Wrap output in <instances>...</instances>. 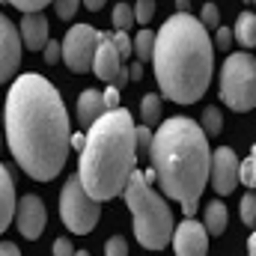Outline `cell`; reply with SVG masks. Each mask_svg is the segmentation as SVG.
<instances>
[{"label": "cell", "instance_id": "cell-8", "mask_svg": "<svg viewBox=\"0 0 256 256\" xmlns=\"http://www.w3.org/2000/svg\"><path fill=\"white\" fill-rule=\"evenodd\" d=\"M98 30L92 24H72L68 33L63 39V63L84 74L92 68V60H96V48H98Z\"/></svg>", "mask_w": 256, "mask_h": 256}, {"label": "cell", "instance_id": "cell-9", "mask_svg": "<svg viewBox=\"0 0 256 256\" xmlns=\"http://www.w3.org/2000/svg\"><path fill=\"white\" fill-rule=\"evenodd\" d=\"M238 155L230 149V146H220L212 152V170H208V185L214 188L218 196H226V194L236 191L238 185Z\"/></svg>", "mask_w": 256, "mask_h": 256}, {"label": "cell", "instance_id": "cell-26", "mask_svg": "<svg viewBox=\"0 0 256 256\" xmlns=\"http://www.w3.org/2000/svg\"><path fill=\"white\" fill-rule=\"evenodd\" d=\"M134 137H137V158L140 155H149L152 152V128H146V126H137L134 128Z\"/></svg>", "mask_w": 256, "mask_h": 256}, {"label": "cell", "instance_id": "cell-18", "mask_svg": "<svg viewBox=\"0 0 256 256\" xmlns=\"http://www.w3.org/2000/svg\"><path fill=\"white\" fill-rule=\"evenodd\" d=\"M232 39H238V45L250 54V48H256V12H242L236 27H232Z\"/></svg>", "mask_w": 256, "mask_h": 256}, {"label": "cell", "instance_id": "cell-1", "mask_svg": "<svg viewBox=\"0 0 256 256\" xmlns=\"http://www.w3.org/2000/svg\"><path fill=\"white\" fill-rule=\"evenodd\" d=\"M3 122L6 143L30 179L51 182L66 167L72 149L68 114L63 96L45 74L27 72L15 78L6 96Z\"/></svg>", "mask_w": 256, "mask_h": 256}, {"label": "cell", "instance_id": "cell-38", "mask_svg": "<svg viewBox=\"0 0 256 256\" xmlns=\"http://www.w3.org/2000/svg\"><path fill=\"white\" fill-rule=\"evenodd\" d=\"M126 84H128V66H122V72L116 74V80H114V86H116V90H122Z\"/></svg>", "mask_w": 256, "mask_h": 256}, {"label": "cell", "instance_id": "cell-12", "mask_svg": "<svg viewBox=\"0 0 256 256\" xmlns=\"http://www.w3.org/2000/svg\"><path fill=\"white\" fill-rule=\"evenodd\" d=\"M173 250L176 256H206L208 254V232L200 220L185 218L176 230H173Z\"/></svg>", "mask_w": 256, "mask_h": 256}, {"label": "cell", "instance_id": "cell-13", "mask_svg": "<svg viewBox=\"0 0 256 256\" xmlns=\"http://www.w3.org/2000/svg\"><path fill=\"white\" fill-rule=\"evenodd\" d=\"M122 66L126 63L120 60V54L114 48V33H102L98 36V48H96V60H92V72L98 74V80L114 86V80L122 72Z\"/></svg>", "mask_w": 256, "mask_h": 256}, {"label": "cell", "instance_id": "cell-43", "mask_svg": "<svg viewBox=\"0 0 256 256\" xmlns=\"http://www.w3.org/2000/svg\"><path fill=\"white\" fill-rule=\"evenodd\" d=\"M0 140H3V131H0Z\"/></svg>", "mask_w": 256, "mask_h": 256}, {"label": "cell", "instance_id": "cell-42", "mask_svg": "<svg viewBox=\"0 0 256 256\" xmlns=\"http://www.w3.org/2000/svg\"><path fill=\"white\" fill-rule=\"evenodd\" d=\"M74 256H90L86 250H74Z\"/></svg>", "mask_w": 256, "mask_h": 256}, {"label": "cell", "instance_id": "cell-24", "mask_svg": "<svg viewBox=\"0 0 256 256\" xmlns=\"http://www.w3.org/2000/svg\"><path fill=\"white\" fill-rule=\"evenodd\" d=\"M238 182H244L248 188H254V191H256V146L250 149L248 161H244V164H242V170H238Z\"/></svg>", "mask_w": 256, "mask_h": 256}, {"label": "cell", "instance_id": "cell-34", "mask_svg": "<svg viewBox=\"0 0 256 256\" xmlns=\"http://www.w3.org/2000/svg\"><path fill=\"white\" fill-rule=\"evenodd\" d=\"M78 6H80L78 0H60V3H57V15H60L63 21H72V15L78 12Z\"/></svg>", "mask_w": 256, "mask_h": 256}, {"label": "cell", "instance_id": "cell-40", "mask_svg": "<svg viewBox=\"0 0 256 256\" xmlns=\"http://www.w3.org/2000/svg\"><path fill=\"white\" fill-rule=\"evenodd\" d=\"M248 256H256V230H254V236H250V242H248Z\"/></svg>", "mask_w": 256, "mask_h": 256}, {"label": "cell", "instance_id": "cell-25", "mask_svg": "<svg viewBox=\"0 0 256 256\" xmlns=\"http://www.w3.org/2000/svg\"><path fill=\"white\" fill-rule=\"evenodd\" d=\"M200 24H202L206 30H218V27H220V12H218L214 3H206V6L200 9Z\"/></svg>", "mask_w": 256, "mask_h": 256}, {"label": "cell", "instance_id": "cell-11", "mask_svg": "<svg viewBox=\"0 0 256 256\" xmlns=\"http://www.w3.org/2000/svg\"><path fill=\"white\" fill-rule=\"evenodd\" d=\"M21 33H18V27L0 12V84H6L15 72H18V66H21Z\"/></svg>", "mask_w": 256, "mask_h": 256}, {"label": "cell", "instance_id": "cell-41", "mask_svg": "<svg viewBox=\"0 0 256 256\" xmlns=\"http://www.w3.org/2000/svg\"><path fill=\"white\" fill-rule=\"evenodd\" d=\"M102 6H104L102 0H86V9H102Z\"/></svg>", "mask_w": 256, "mask_h": 256}, {"label": "cell", "instance_id": "cell-5", "mask_svg": "<svg viewBox=\"0 0 256 256\" xmlns=\"http://www.w3.org/2000/svg\"><path fill=\"white\" fill-rule=\"evenodd\" d=\"M122 196L134 218V238L146 250H164L173 242V212L167 200L146 182L143 170H137L128 179V188Z\"/></svg>", "mask_w": 256, "mask_h": 256}, {"label": "cell", "instance_id": "cell-2", "mask_svg": "<svg viewBox=\"0 0 256 256\" xmlns=\"http://www.w3.org/2000/svg\"><path fill=\"white\" fill-rule=\"evenodd\" d=\"M155 78L161 96L176 104H194L206 96L212 68H214V45L208 30L191 12H176L155 33Z\"/></svg>", "mask_w": 256, "mask_h": 256}, {"label": "cell", "instance_id": "cell-22", "mask_svg": "<svg viewBox=\"0 0 256 256\" xmlns=\"http://www.w3.org/2000/svg\"><path fill=\"white\" fill-rule=\"evenodd\" d=\"M200 128L206 131V137L220 134V131H224V116H220V110H218V108H206L202 116H200Z\"/></svg>", "mask_w": 256, "mask_h": 256}, {"label": "cell", "instance_id": "cell-17", "mask_svg": "<svg viewBox=\"0 0 256 256\" xmlns=\"http://www.w3.org/2000/svg\"><path fill=\"white\" fill-rule=\"evenodd\" d=\"M226 224H230L226 202H220V200L208 202V206H206V212H202V226H206V232H208V236H224Z\"/></svg>", "mask_w": 256, "mask_h": 256}, {"label": "cell", "instance_id": "cell-15", "mask_svg": "<svg viewBox=\"0 0 256 256\" xmlns=\"http://www.w3.org/2000/svg\"><path fill=\"white\" fill-rule=\"evenodd\" d=\"M104 114H108L104 110V96L98 90H84L78 96V120H80V126L92 128Z\"/></svg>", "mask_w": 256, "mask_h": 256}, {"label": "cell", "instance_id": "cell-31", "mask_svg": "<svg viewBox=\"0 0 256 256\" xmlns=\"http://www.w3.org/2000/svg\"><path fill=\"white\" fill-rule=\"evenodd\" d=\"M212 45H214V48H220V51H226V48L232 45V30H230V27H218V30H214Z\"/></svg>", "mask_w": 256, "mask_h": 256}, {"label": "cell", "instance_id": "cell-3", "mask_svg": "<svg viewBox=\"0 0 256 256\" xmlns=\"http://www.w3.org/2000/svg\"><path fill=\"white\" fill-rule=\"evenodd\" d=\"M149 167L161 191L170 200L182 202V212L194 218L200 194L206 191L208 170H212L208 137L200 128V122H194L191 116L164 120L152 137Z\"/></svg>", "mask_w": 256, "mask_h": 256}, {"label": "cell", "instance_id": "cell-4", "mask_svg": "<svg viewBox=\"0 0 256 256\" xmlns=\"http://www.w3.org/2000/svg\"><path fill=\"white\" fill-rule=\"evenodd\" d=\"M134 120L126 108L104 114L86 131V143L80 149L78 176L84 191L96 202H108L126 194L128 179L137 173V137Z\"/></svg>", "mask_w": 256, "mask_h": 256}, {"label": "cell", "instance_id": "cell-7", "mask_svg": "<svg viewBox=\"0 0 256 256\" xmlns=\"http://www.w3.org/2000/svg\"><path fill=\"white\" fill-rule=\"evenodd\" d=\"M60 218L74 236H90L102 218V202H96L84 191L78 173L66 179L63 191H60Z\"/></svg>", "mask_w": 256, "mask_h": 256}, {"label": "cell", "instance_id": "cell-32", "mask_svg": "<svg viewBox=\"0 0 256 256\" xmlns=\"http://www.w3.org/2000/svg\"><path fill=\"white\" fill-rule=\"evenodd\" d=\"M42 54H45V63H57V60H63V42H57V39H51V42H48V45H45V51H42Z\"/></svg>", "mask_w": 256, "mask_h": 256}, {"label": "cell", "instance_id": "cell-28", "mask_svg": "<svg viewBox=\"0 0 256 256\" xmlns=\"http://www.w3.org/2000/svg\"><path fill=\"white\" fill-rule=\"evenodd\" d=\"M152 15H155V3L152 0H137L134 3V21L137 24H149Z\"/></svg>", "mask_w": 256, "mask_h": 256}, {"label": "cell", "instance_id": "cell-21", "mask_svg": "<svg viewBox=\"0 0 256 256\" xmlns=\"http://www.w3.org/2000/svg\"><path fill=\"white\" fill-rule=\"evenodd\" d=\"M131 24H134V6L116 3L114 6V33H128Z\"/></svg>", "mask_w": 256, "mask_h": 256}, {"label": "cell", "instance_id": "cell-10", "mask_svg": "<svg viewBox=\"0 0 256 256\" xmlns=\"http://www.w3.org/2000/svg\"><path fill=\"white\" fill-rule=\"evenodd\" d=\"M15 224H18V232L24 238L36 242L45 232V224H48V212H45L42 196H36V194L21 196L18 200V208H15Z\"/></svg>", "mask_w": 256, "mask_h": 256}, {"label": "cell", "instance_id": "cell-6", "mask_svg": "<svg viewBox=\"0 0 256 256\" xmlns=\"http://www.w3.org/2000/svg\"><path fill=\"white\" fill-rule=\"evenodd\" d=\"M220 98L226 108L244 114L256 108V57L248 51L230 54L220 68Z\"/></svg>", "mask_w": 256, "mask_h": 256}, {"label": "cell", "instance_id": "cell-37", "mask_svg": "<svg viewBox=\"0 0 256 256\" xmlns=\"http://www.w3.org/2000/svg\"><path fill=\"white\" fill-rule=\"evenodd\" d=\"M128 78H131V80H140V78H143V63H131L128 66Z\"/></svg>", "mask_w": 256, "mask_h": 256}, {"label": "cell", "instance_id": "cell-30", "mask_svg": "<svg viewBox=\"0 0 256 256\" xmlns=\"http://www.w3.org/2000/svg\"><path fill=\"white\" fill-rule=\"evenodd\" d=\"M12 6H15V9H21L24 15H39L48 3H45V0H12Z\"/></svg>", "mask_w": 256, "mask_h": 256}, {"label": "cell", "instance_id": "cell-14", "mask_svg": "<svg viewBox=\"0 0 256 256\" xmlns=\"http://www.w3.org/2000/svg\"><path fill=\"white\" fill-rule=\"evenodd\" d=\"M18 33H21V45L30 48V51H45V45L51 42L48 39V18L39 12V15H24L21 24H18Z\"/></svg>", "mask_w": 256, "mask_h": 256}, {"label": "cell", "instance_id": "cell-27", "mask_svg": "<svg viewBox=\"0 0 256 256\" xmlns=\"http://www.w3.org/2000/svg\"><path fill=\"white\" fill-rule=\"evenodd\" d=\"M114 48H116L120 60H128V57L134 54V39H131L128 33H114Z\"/></svg>", "mask_w": 256, "mask_h": 256}, {"label": "cell", "instance_id": "cell-35", "mask_svg": "<svg viewBox=\"0 0 256 256\" xmlns=\"http://www.w3.org/2000/svg\"><path fill=\"white\" fill-rule=\"evenodd\" d=\"M51 254L54 256H74V248H72L68 238H57V242L51 244Z\"/></svg>", "mask_w": 256, "mask_h": 256}, {"label": "cell", "instance_id": "cell-20", "mask_svg": "<svg viewBox=\"0 0 256 256\" xmlns=\"http://www.w3.org/2000/svg\"><path fill=\"white\" fill-rule=\"evenodd\" d=\"M140 116H143V126L146 128H152L155 122H161V96H155V92L143 96V102H140Z\"/></svg>", "mask_w": 256, "mask_h": 256}, {"label": "cell", "instance_id": "cell-23", "mask_svg": "<svg viewBox=\"0 0 256 256\" xmlns=\"http://www.w3.org/2000/svg\"><path fill=\"white\" fill-rule=\"evenodd\" d=\"M238 214H242V220L256 230V191H248L242 196V202H238Z\"/></svg>", "mask_w": 256, "mask_h": 256}, {"label": "cell", "instance_id": "cell-16", "mask_svg": "<svg viewBox=\"0 0 256 256\" xmlns=\"http://www.w3.org/2000/svg\"><path fill=\"white\" fill-rule=\"evenodd\" d=\"M15 208H18L15 185H12L9 170H6V167H3V161H0V232L15 220Z\"/></svg>", "mask_w": 256, "mask_h": 256}, {"label": "cell", "instance_id": "cell-36", "mask_svg": "<svg viewBox=\"0 0 256 256\" xmlns=\"http://www.w3.org/2000/svg\"><path fill=\"white\" fill-rule=\"evenodd\" d=\"M0 256H21V250H18L12 242H3V244H0Z\"/></svg>", "mask_w": 256, "mask_h": 256}, {"label": "cell", "instance_id": "cell-39", "mask_svg": "<svg viewBox=\"0 0 256 256\" xmlns=\"http://www.w3.org/2000/svg\"><path fill=\"white\" fill-rule=\"evenodd\" d=\"M84 143H86V134H72V149H84Z\"/></svg>", "mask_w": 256, "mask_h": 256}, {"label": "cell", "instance_id": "cell-29", "mask_svg": "<svg viewBox=\"0 0 256 256\" xmlns=\"http://www.w3.org/2000/svg\"><path fill=\"white\" fill-rule=\"evenodd\" d=\"M104 256H128V242L122 236H110L104 244Z\"/></svg>", "mask_w": 256, "mask_h": 256}, {"label": "cell", "instance_id": "cell-19", "mask_svg": "<svg viewBox=\"0 0 256 256\" xmlns=\"http://www.w3.org/2000/svg\"><path fill=\"white\" fill-rule=\"evenodd\" d=\"M134 54H137V63H149L155 57V33L152 30H140L134 36Z\"/></svg>", "mask_w": 256, "mask_h": 256}, {"label": "cell", "instance_id": "cell-33", "mask_svg": "<svg viewBox=\"0 0 256 256\" xmlns=\"http://www.w3.org/2000/svg\"><path fill=\"white\" fill-rule=\"evenodd\" d=\"M102 96H104V110H108V114H110V110H120V90H116V86H108Z\"/></svg>", "mask_w": 256, "mask_h": 256}]
</instances>
